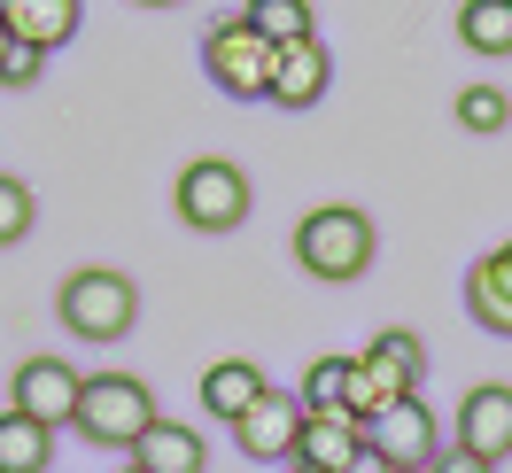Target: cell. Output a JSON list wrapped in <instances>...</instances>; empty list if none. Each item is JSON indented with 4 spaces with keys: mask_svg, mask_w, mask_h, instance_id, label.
<instances>
[{
    "mask_svg": "<svg viewBox=\"0 0 512 473\" xmlns=\"http://www.w3.org/2000/svg\"><path fill=\"white\" fill-rule=\"evenodd\" d=\"M373 256H381V225L357 202H319L295 225V264L311 280H357V272H373Z\"/></svg>",
    "mask_w": 512,
    "mask_h": 473,
    "instance_id": "1",
    "label": "cell"
},
{
    "mask_svg": "<svg viewBox=\"0 0 512 473\" xmlns=\"http://www.w3.org/2000/svg\"><path fill=\"white\" fill-rule=\"evenodd\" d=\"M55 318H63V334H78V342H125L132 326H140V287H132V272H109V264H86V272H70L63 295H55Z\"/></svg>",
    "mask_w": 512,
    "mask_h": 473,
    "instance_id": "2",
    "label": "cell"
},
{
    "mask_svg": "<svg viewBox=\"0 0 512 473\" xmlns=\"http://www.w3.org/2000/svg\"><path fill=\"white\" fill-rule=\"evenodd\" d=\"M419 373H427V349H419V334L381 326V334H373V342L350 357V396H342V411L365 427V419H381L396 396H419Z\"/></svg>",
    "mask_w": 512,
    "mask_h": 473,
    "instance_id": "3",
    "label": "cell"
},
{
    "mask_svg": "<svg viewBox=\"0 0 512 473\" xmlns=\"http://www.w3.org/2000/svg\"><path fill=\"white\" fill-rule=\"evenodd\" d=\"M156 419L163 411H156V396H148L140 373H86L78 411H70V427H78L86 442H101V450H132Z\"/></svg>",
    "mask_w": 512,
    "mask_h": 473,
    "instance_id": "4",
    "label": "cell"
},
{
    "mask_svg": "<svg viewBox=\"0 0 512 473\" xmlns=\"http://www.w3.org/2000/svg\"><path fill=\"white\" fill-rule=\"evenodd\" d=\"M272 55H280V47L256 32L241 8H233V16H210V32H202V70H210L233 101H264L272 94Z\"/></svg>",
    "mask_w": 512,
    "mask_h": 473,
    "instance_id": "5",
    "label": "cell"
},
{
    "mask_svg": "<svg viewBox=\"0 0 512 473\" xmlns=\"http://www.w3.org/2000/svg\"><path fill=\"white\" fill-rule=\"evenodd\" d=\"M171 210L194 225V233H233V225L249 218V171L225 156H194L179 171V187H171Z\"/></svg>",
    "mask_w": 512,
    "mask_h": 473,
    "instance_id": "6",
    "label": "cell"
},
{
    "mask_svg": "<svg viewBox=\"0 0 512 473\" xmlns=\"http://www.w3.org/2000/svg\"><path fill=\"white\" fill-rule=\"evenodd\" d=\"M365 458L381 473H427L443 458V427H435V411L427 396H396L381 419H365Z\"/></svg>",
    "mask_w": 512,
    "mask_h": 473,
    "instance_id": "7",
    "label": "cell"
},
{
    "mask_svg": "<svg viewBox=\"0 0 512 473\" xmlns=\"http://www.w3.org/2000/svg\"><path fill=\"white\" fill-rule=\"evenodd\" d=\"M78 388H86V373H70V357H24L8 380V411H24L39 427H70Z\"/></svg>",
    "mask_w": 512,
    "mask_h": 473,
    "instance_id": "8",
    "label": "cell"
},
{
    "mask_svg": "<svg viewBox=\"0 0 512 473\" xmlns=\"http://www.w3.org/2000/svg\"><path fill=\"white\" fill-rule=\"evenodd\" d=\"M295 466L303 473H357L365 458V427L350 411H303V442H295Z\"/></svg>",
    "mask_w": 512,
    "mask_h": 473,
    "instance_id": "9",
    "label": "cell"
},
{
    "mask_svg": "<svg viewBox=\"0 0 512 473\" xmlns=\"http://www.w3.org/2000/svg\"><path fill=\"white\" fill-rule=\"evenodd\" d=\"M233 442H241V458H295V442H303V396L264 388V396L233 419Z\"/></svg>",
    "mask_w": 512,
    "mask_h": 473,
    "instance_id": "10",
    "label": "cell"
},
{
    "mask_svg": "<svg viewBox=\"0 0 512 473\" xmlns=\"http://www.w3.org/2000/svg\"><path fill=\"white\" fill-rule=\"evenodd\" d=\"M458 450H474V458H512V388L505 380H481L466 388V404H458Z\"/></svg>",
    "mask_w": 512,
    "mask_h": 473,
    "instance_id": "11",
    "label": "cell"
},
{
    "mask_svg": "<svg viewBox=\"0 0 512 473\" xmlns=\"http://www.w3.org/2000/svg\"><path fill=\"white\" fill-rule=\"evenodd\" d=\"M326 86H334V55H326L319 32H311V39H288V47L272 55V94L264 101H280V109H319Z\"/></svg>",
    "mask_w": 512,
    "mask_h": 473,
    "instance_id": "12",
    "label": "cell"
},
{
    "mask_svg": "<svg viewBox=\"0 0 512 473\" xmlns=\"http://www.w3.org/2000/svg\"><path fill=\"white\" fill-rule=\"evenodd\" d=\"M466 318L481 334H505L512 342V241L474 256V272H466Z\"/></svg>",
    "mask_w": 512,
    "mask_h": 473,
    "instance_id": "13",
    "label": "cell"
},
{
    "mask_svg": "<svg viewBox=\"0 0 512 473\" xmlns=\"http://www.w3.org/2000/svg\"><path fill=\"white\" fill-rule=\"evenodd\" d=\"M78 24H86V0H8V39H16V47H39V55L70 47Z\"/></svg>",
    "mask_w": 512,
    "mask_h": 473,
    "instance_id": "14",
    "label": "cell"
},
{
    "mask_svg": "<svg viewBox=\"0 0 512 473\" xmlns=\"http://www.w3.org/2000/svg\"><path fill=\"white\" fill-rule=\"evenodd\" d=\"M132 466H148V473H202V466H210V442L194 435L187 419H156L148 435L132 442Z\"/></svg>",
    "mask_w": 512,
    "mask_h": 473,
    "instance_id": "15",
    "label": "cell"
},
{
    "mask_svg": "<svg viewBox=\"0 0 512 473\" xmlns=\"http://www.w3.org/2000/svg\"><path fill=\"white\" fill-rule=\"evenodd\" d=\"M264 388H272V380L256 373L249 357H218V365L202 373V411H210V419H225V427H233V419H241V411H249L256 396H264Z\"/></svg>",
    "mask_w": 512,
    "mask_h": 473,
    "instance_id": "16",
    "label": "cell"
},
{
    "mask_svg": "<svg viewBox=\"0 0 512 473\" xmlns=\"http://www.w3.org/2000/svg\"><path fill=\"white\" fill-rule=\"evenodd\" d=\"M47 458H55V427L0 411V473H47Z\"/></svg>",
    "mask_w": 512,
    "mask_h": 473,
    "instance_id": "17",
    "label": "cell"
},
{
    "mask_svg": "<svg viewBox=\"0 0 512 473\" xmlns=\"http://www.w3.org/2000/svg\"><path fill=\"white\" fill-rule=\"evenodd\" d=\"M458 39L474 55H512V0H466L458 8Z\"/></svg>",
    "mask_w": 512,
    "mask_h": 473,
    "instance_id": "18",
    "label": "cell"
},
{
    "mask_svg": "<svg viewBox=\"0 0 512 473\" xmlns=\"http://www.w3.org/2000/svg\"><path fill=\"white\" fill-rule=\"evenodd\" d=\"M241 16H249V24L272 39V47H288V39H311V24H319V16H311V0H249Z\"/></svg>",
    "mask_w": 512,
    "mask_h": 473,
    "instance_id": "19",
    "label": "cell"
},
{
    "mask_svg": "<svg viewBox=\"0 0 512 473\" xmlns=\"http://www.w3.org/2000/svg\"><path fill=\"white\" fill-rule=\"evenodd\" d=\"M303 411H342V396H350V357H311V373H303Z\"/></svg>",
    "mask_w": 512,
    "mask_h": 473,
    "instance_id": "20",
    "label": "cell"
},
{
    "mask_svg": "<svg viewBox=\"0 0 512 473\" xmlns=\"http://www.w3.org/2000/svg\"><path fill=\"white\" fill-rule=\"evenodd\" d=\"M458 125H466V132H505L512 125L505 86H458Z\"/></svg>",
    "mask_w": 512,
    "mask_h": 473,
    "instance_id": "21",
    "label": "cell"
},
{
    "mask_svg": "<svg viewBox=\"0 0 512 473\" xmlns=\"http://www.w3.org/2000/svg\"><path fill=\"white\" fill-rule=\"evenodd\" d=\"M32 218H39V202H32V187L16 179V171H0V249H16L24 233H32Z\"/></svg>",
    "mask_w": 512,
    "mask_h": 473,
    "instance_id": "22",
    "label": "cell"
},
{
    "mask_svg": "<svg viewBox=\"0 0 512 473\" xmlns=\"http://www.w3.org/2000/svg\"><path fill=\"white\" fill-rule=\"evenodd\" d=\"M39 63H47L39 47H8L0 55V86H39Z\"/></svg>",
    "mask_w": 512,
    "mask_h": 473,
    "instance_id": "23",
    "label": "cell"
},
{
    "mask_svg": "<svg viewBox=\"0 0 512 473\" xmlns=\"http://www.w3.org/2000/svg\"><path fill=\"white\" fill-rule=\"evenodd\" d=\"M427 473H497V466H489V458H474V450H458V442H450V450H443V458H435V466H427Z\"/></svg>",
    "mask_w": 512,
    "mask_h": 473,
    "instance_id": "24",
    "label": "cell"
},
{
    "mask_svg": "<svg viewBox=\"0 0 512 473\" xmlns=\"http://www.w3.org/2000/svg\"><path fill=\"white\" fill-rule=\"evenodd\" d=\"M132 8H179V0H132Z\"/></svg>",
    "mask_w": 512,
    "mask_h": 473,
    "instance_id": "25",
    "label": "cell"
},
{
    "mask_svg": "<svg viewBox=\"0 0 512 473\" xmlns=\"http://www.w3.org/2000/svg\"><path fill=\"white\" fill-rule=\"evenodd\" d=\"M125 473H148V466H125Z\"/></svg>",
    "mask_w": 512,
    "mask_h": 473,
    "instance_id": "26",
    "label": "cell"
},
{
    "mask_svg": "<svg viewBox=\"0 0 512 473\" xmlns=\"http://www.w3.org/2000/svg\"><path fill=\"white\" fill-rule=\"evenodd\" d=\"M0 16H8V0H0Z\"/></svg>",
    "mask_w": 512,
    "mask_h": 473,
    "instance_id": "27",
    "label": "cell"
},
{
    "mask_svg": "<svg viewBox=\"0 0 512 473\" xmlns=\"http://www.w3.org/2000/svg\"><path fill=\"white\" fill-rule=\"evenodd\" d=\"M295 473H303V466H295Z\"/></svg>",
    "mask_w": 512,
    "mask_h": 473,
    "instance_id": "28",
    "label": "cell"
}]
</instances>
